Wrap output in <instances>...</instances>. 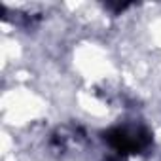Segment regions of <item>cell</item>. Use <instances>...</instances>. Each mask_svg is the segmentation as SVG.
<instances>
[{
  "instance_id": "obj_1",
  "label": "cell",
  "mask_w": 161,
  "mask_h": 161,
  "mask_svg": "<svg viewBox=\"0 0 161 161\" xmlns=\"http://www.w3.org/2000/svg\"><path fill=\"white\" fill-rule=\"evenodd\" d=\"M106 142L121 155H135L146 150L152 142V136L146 129L133 127H114L106 133Z\"/></svg>"
}]
</instances>
